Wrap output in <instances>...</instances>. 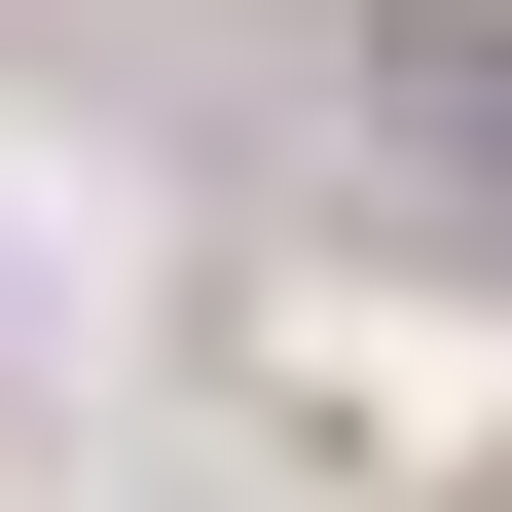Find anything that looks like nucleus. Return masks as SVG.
I'll return each instance as SVG.
<instances>
[{"mask_svg": "<svg viewBox=\"0 0 512 512\" xmlns=\"http://www.w3.org/2000/svg\"><path fill=\"white\" fill-rule=\"evenodd\" d=\"M403 147H439V183L512 220V37H403Z\"/></svg>", "mask_w": 512, "mask_h": 512, "instance_id": "nucleus-1", "label": "nucleus"}]
</instances>
